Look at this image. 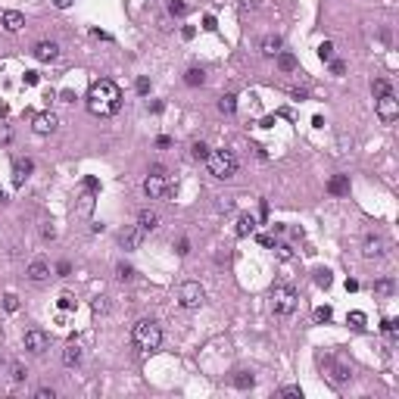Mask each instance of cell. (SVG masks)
<instances>
[{
    "label": "cell",
    "mask_w": 399,
    "mask_h": 399,
    "mask_svg": "<svg viewBox=\"0 0 399 399\" xmlns=\"http://www.w3.org/2000/svg\"><path fill=\"white\" fill-rule=\"evenodd\" d=\"M9 140H13V128L6 122H0V144H9Z\"/></svg>",
    "instance_id": "39"
},
{
    "label": "cell",
    "mask_w": 399,
    "mask_h": 399,
    "mask_svg": "<svg viewBox=\"0 0 399 399\" xmlns=\"http://www.w3.org/2000/svg\"><path fill=\"white\" fill-rule=\"evenodd\" d=\"M240 13H253V9H259L262 6V0H240Z\"/></svg>",
    "instance_id": "37"
},
{
    "label": "cell",
    "mask_w": 399,
    "mask_h": 399,
    "mask_svg": "<svg viewBox=\"0 0 399 399\" xmlns=\"http://www.w3.org/2000/svg\"><path fill=\"white\" fill-rule=\"evenodd\" d=\"M81 359H85V349H81V346L75 343V340H72V343H69V346L63 349V365H66V368H78V365H81Z\"/></svg>",
    "instance_id": "13"
},
{
    "label": "cell",
    "mask_w": 399,
    "mask_h": 399,
    "mask_svg": "<svg viewBox=\"0 0 399 399\" xmlns=\"http://www.w3.org/2000/svg\"><path fill=\"white\" fill-rule=\"evenodd\" d=\"M218 112L234 115V112H237V97H234V94H221V97H218Z\"/></svg>",
    "instance_id": "20"
},
{
    "label": "cell",
    "mask_w": 399,
    "mask_h": 399,
    "mask_svg": "<svg viewBox=\"0 0 399 399\" xmlns=\"http://www.w3.org/2000/svg\"><path fill=\"white\" fill-rule=\"evenodd\" d=\"M228 209H234V200H218V212H228Z\"/></svg>",
    "instance_id": "55"
},
{
    "label": "cell",
    "mask_w": 399,
    "mask_h": 399,
    "mask_svg": "<svg viewBox=\"0 0 399 399\" xmlns=\"http://www.w3.org/2000/svg\"><path fill=\"white\" fill-rule=\"evenodd\" d=\"M3 309L6 312H19V297H16V293H6V297H3Z\"/></svg>",
    "instance_id": "36"
},
{
    "label": "cell",
    "mask_w": 399,
    "mask_h": 399,
    "mask_svg": "<svg viewBox=\"0 0 399 399\" xmlns=\"http://www.w3.org/2000/svg\"><path fill=\"white\" fill-rule=\"evenodd\" d=\"M31 53H34V60H38V63H53L56 56H60V47H56L53 41H38Z\"/></svg>",
    "instance_id": "11"
},
{
    "label": "cell",
    "mask_w": 399,
    "mask_h": 399,
    "mask_svg": "<svg viewBox=\"0 0 399 399\" xmlns=\"http://www.w3.org/2000/svg\"><path fill=\"white\" fill-rule=\"evenodd\" d=\"M22 346H25L31 356H44L47 349H50V334H44L41 327H31V331L22 334Z\"/></svg>",
    "instance_id": "6"
},
{
    "label": "cell",
    "mask_w": 399,
    "mask_h": 399,
    "mask_svg": "<svg viewBox=\"0 0 399 399\" xmlns=\"http://www.w3.org/2000/svg\"><path fill=\"white\" fill-rule=\"evenodd\" d=\"M169 13L172 16H184L187 13V3H184V0H169Z\"/></svg>",
    "instance_id": "35"
},
{
    "label": "cell",
    "mask_w": 399,
    "mask_h": 399,
    "mask_svg": "<svg viewBox=\"0 0 399 399\" xmlns=\"http://www.w3.org/2000/svg\"><path fill=\"white\" fill-rule=\"evenodd\" d=\"M331 384H343V381H349V368H343V365H331Z\"/></svg>",
    "instance_id": "27"
},
{
    "label": "cell",
    "mask_w": 399,
    "mask_h": 399,
    "mask_svg": "<svg viewBox=\"0 0 399 399\" xmlns=\"http://www.w3.org/2000/svg\"><path fill=\"white\" fill-rule=\"evenodd\" d=\"M122 106V91L115 81L109 78H100L94 81L91 91H88V109L91 115H100V119H106V115H115Z\"/></svg>",
    "instance_id": "1"
},
{
    "label": "cell",
    "mask_w": 399,
    "mask_h": 399,
    "mask_svg": "<svg viewBox=\"0 0 399 399\" xmlns=\"http://www.w3.org/2000/svg\"><path fill=\"white\" fill-rule=\"evenodd\" d=\"M134 88H137V94H150V78H147V75H140Z\"/></svg>",
    "instance_id": "43"
},
{
    "label": "cell",
    "mask_w": 399,
    "mask_h": 399,
    "mask_svg": "<svg viewBox=\"0 0 399 399\" xmlns=\"http://www.w3.org/2000/svg\"><path fill=\"white\" fill-rule=\"evenodd\" d=\"M315 284H318V287H324V290H327V287L334 284V275L327 272V268H318V272H315Z\"/></svg>",
    "instance_id": "31"
},
{
    "label": "cell",
    "mask_w": 399,
    "mask_h": 399,
    "mask_svg": "<svg viewBox=\"0 0 399 399\" xmlns=\"http://www.w3.org/2000/svg\"><path fill=\"white\" fill-rule=\"evenodd\" d=\"M275 253H278V259H284V262H287L290 256H293V250H290L287 243H278V246H275Z\"/></svg>",
    "instance_id": "41"
},
{
    "label": "cell",
    "mask_w": 399,
    "mask_h": 399,
    "mask_svg": "<svg viewBox=\"0 0 399 399\" xmlns=\"http://www.w3.org/2000/svg\"><path fill=\"white\" fill-rule=\"evenodd\" d=\"M187 253H191V240L181 237V240H178V256H187Z\"/></svg>",
    "instance_id": "47"
},
{
    "label": "cell",
    "mask_w": 399,
    "mask_h": 399,
    "mask_svg": "<svg viewBox=\"0 0 399 399\" xmlns=\"http://www.w3.org/2000/svg\"><path fill=\"white\" fill-rule=\"evenodd\" d=\"M381 331H384V334H396V321H393V318H384V321H381Z\"/></svg>",
    "instance_id": "44"
},
{
    "label": "cell",
    "mask_w": 399,
    "mask_h": 399,
    "mask_svg": "<svg viewBox=\"0 0 399 399\" xmlns=\"http://www.w3.org/2000/svg\"><path fill=\"white\" fill-rule=\"evenodd\" d=\"M60 309H63V312H72V309H75V297L63 293V297H60Z\"/></svg>",
    "instance_id": "40"
},
{
    "label": "cell",
    "mask_w": 399,
    "mask_h": 399,
    "mask_svg": "<svg viewBox=\"0 0 399 399\" xmlns=\"http://www.w3.org/2000/svg\"><path fill=\"white\" fill-rule=\"evenodd\" d=\"M3 362H6V359H3V353H0V365H3Z\"/></svg>",
    "instance_id": "59"
},
{
    "label": "cell",
    "mask_w": 399,
    "mask_h": 399,
    "mask_svg": "<svg viewBox=\"0 0 399 399\" xmlns=\"http://www.w3.org/2000/svg\"><path fill=\"white\" fill-rule=\"evenodd\" d=\"M131 340H134L137 349H144V353H156V349L162 346V327H159V321L140 318V321L131 327Z\"/></svg>",
    "instance_id": "2"
},
{
    "label": "cell",
    "mask_w": 399,
    "mask_h": 399,
    "mask_svg": "<svg viewBox=\"0 0 399 399\" xmlns=\"http://www.w3.org/2000/svg\"><path fill=\"white\" fill-rule=\"evenodd\" d=\"M41 234H44V237H47V240H53V237H56V231H53V228H50V225H47V228H44V231H41Z\"/></svg>",
    "instance_id": "57"
},
{
    "label": "cell",
    "mask_w": 399,
    "mask_h": 399,
    "mask_svg": "<svg viewBox=\"0 0 399 399\" xmlns=\"http://www.w3.org/2000/svg\"><path fill=\"white\" fill-rule=\"evenodd\" d=\"M378 119L384 125H393L399 119V100L396 94H387V97H378Z\"/></svg>",
    "instance_id": "8"
},
{
    "label": "cell",
    "mask_w": 399,
    "mask_h": 399,
    "mask_svg": "<svg viewBox=\"0 0 399 399\" xmlns=\"http://www.w3.org/2000/svg\"><path fill=\"white\" fill-rule=\"evenodd\" d=\"M203 28H206V31H215V28H218L215 16H206V19H203Z\"/></svg>",
    "instance_id": "48"
},
{
    "label": "cell",
    "mask_w": 399,
    "mask_h": 399,
    "mask_svg": "<svg viewBox=\"0 0 399 399\" xmlns=\"http://www.w3.org/2000/svg\"><path fill=\"white\" fill-rule=\"evenodd\" d=\"M9 378H13V384H22V381L28 378V371H25V368H22L19 362H16V365H13V374H9Z\"/></svg>",
    "instance_id": "38"
},
{
    "label": "cell",
    "mask_w": 399,
    "mask_h": 399,
    "mask_svg": "<svg viewBox=\"0 0 399 399\" xmlns=\"http://www.w3.org/2000/svg\"><path fill=\"white\" fill-rule=\"evenodd\" d=\"M371 91H374V97H387V94H393V88H390V81H387V78H378L371 85Z\"/></svg>",
    "instance_id": "30"
},
{
    "label": "cell",
    "mask_w": 399,
    "mask_h": 399,
    "mask_svg": "<svg viewBox=\"0 0 399 399\" xmlns=\"http://www.w3.org/2000/svg\"><path fill=\"white\" fill-rule=\"evenodd\" d=\"M115 278H119L122 284H128V281H134V268L128 262H119V265H115Z\"/></svg>",
    "instance_id": "26"
},
{
    "label": "cell",
    "mask_w": 399,
    "mask_h": 399,
    "mask_svg": "<svg viewBox=\"0 0 399 399\" xmlns=\"http://www.w3.org/2000/svg\"><path fill=\"white\" fill-rule=\"evenodd\" d=\"M144 194L150 200H162L169 194V181H166V172H150L147 181H144Z\"/></svg>",
    "instance_id": "7"
},
{
    "label": "cell",
    "mask_w": 399,
    "mask_h": 399,
    "mask_svg": "<svg viewBox=\"0 0 399 399\" xmlns=\"http://www.w3.org/2000/svg\"><path fill=\"white\" fill-rule=\"evenodd\" d=\"M156 147H159V150H166V147H172V137H166V134H159V137H156Z\"/></svg>",
    "instance_id": "51"
},
{
    "label": "cell",
    "mask_w": 399,
    "mask_h": 399,
    "mask_svg": "<svg viewBox=\"0 0 399 399\" xmlns=\"http://www.w3.org/2000/svg\"><path fill=\"white\" fill-rule=\"evenodd\" d=\"M140 240H144V231H140L137 225H131V228H122V234H119V246H122V250H128V253H131V250H137V246H140Z\"/></svg>",
    "instance_id": "10"
},
{
    "label": "cell",
    "mask_w": 399,
    "mask_h": 399,
    "mask_svg": "<svg viewBox=\"0 0 399 399\" xmlns=\"http://www.w3.org/2000/svg\"><path fill=\"white\" fill-rule=\"evenodd\" d=\"M28 281H34V284H41V281H47V278H50V265H47L44 259H34L31 265H28Z\"/></svg>",
    "instance_id": "14"
},
{
    "label": "cell",
    "mask_w": 399,
    "mask_h": 399,
    "mask_svg": "<svg viewBox=\"0 0 399 399\" xmlns=\"http://www.w3.org/2000/svg\"><path fill=\"white\" fill-rule=\"evenodd\" d=\"M56 275H60V278H69V275H72V265H69V262H60V265H56Z\"/></svg>",
    "instance_id": "45"
},
{
    "label": "cell",
    "mask_w": 399,
    "mask_h": 399,
    "mask_svg": "<svg viewBox=\"0 0 399 399\" xmlns=\"http://www.w3.org/2000/svg\"><path fill=\"white\" fill-rule=\"evenodd\" d=\"M194 34H197V28H194V25H184V28H181V38H184V41H191Z\"/></svg>",
    "instance_id": "52"
},
{
    "label": "cell",
    "mask_w": 399,
    "mask_h": 399,
    "mask_svg": "<svg viewBox=\"0 0 399 399\" xmlns=\"http://www.w3.org/2000/svg\"><path fill=\"white\" fill-rule=\"evenodd\" d=\"M297 302H299V297L290 284H278L272 290V312L278 318H290V315L297 312Z\"/></svg>",
    "instance_id": "4"
},
{
    "label": "cell",
    "mask_w": 399,
    "mask_h": 399,
    "mask_svg": "<svg viewBox=\"0 0 399 399\" xmlns=\"http://www.w3.org/2000/svg\"><path fill=\"white\" fill-rule=\"evenodd\" d=\"M206 166H209V175H215V178H231L234 172H237V156L231 153V150H209L206 156Z\"/></svg>",
    "instance_id": "3"
},
{
    "label": "cell",
    "mask_w": 399,
    "mask_h": 399,
    "mask_svg": "<svg viewBox=\"0 0 399 399\" xmlns=\"http://www.w3.org/2000/svg\"><path fill=\"white\" fill-rule=\"evenodd\" d=\"M253 231H256V218L253 215H240L237 218V237H250Z\"/></svg>",
    "instance_id": "22"
},
{
    "label": "cell",
    "mask_w": 399,
    "mask_h": 399,
    "mask_svg": "<svg viewBox=\"0 0 399 399\" xmlns=\"http://www.w3.org/2000/svg\"><path fill=\"white\" fill-rule=\"evenodd\" d=\"M178 302L184 309H200L206 302V290L200 281H184V284L178 287Z\"/></svg>",
    "instance_id": "5"
},
{
    "label": "cell",
    "mask_w": 399,
    "mask_h": 399,
    "mask_svg": "<svg viewBox=\"0 0 399 399\" xmlns=\"http://www.w3.org/2000/svg\"><path fill=\"white\" fill-rule=\"evenodd\" d=\"M327 194L346 197V194H349V175H334V178L327 181Z\"/></svg>",
    "instance_id": "18"
},
{
    "label": "cell",
    "mask_w": 399,
    "mask_h": 399,
    "mask_svg": "<svg viewBox=\"0 0 399 399\" xmlns=\"http://www.w3.org/2000/svg\"><path fill=\"white\" fill-rule=\"evenodd\" d=\"M278 396H299L302 399V390H299V387H281Z\"/></svg>",
    "instance_id": "42"
},
{
    "label": "cell",
    "mask_w": 399,
    "mask_h": 399,
    "mask_svg": "<svg viewBox=\"0 0 399 399\" xmlns=\"http://www.w3.org/2000/svg\"><path fill=\"white\" fill-rule=\"evenodd\" d=\"M384 253V237L381 234H368L365 243H362V256L365 259H374V256H381Z\"/></svg>",
    "instance_id": "12"
},
{
    "label": "cell",
    "mask_w": 399,
    "mask_h": 399,
    "mask_svg": "<svg viewBox=\"0 0 399 399\" xmlns=\"http://www.w3.org/2000/svg\"><path fill=\"white\" fill-rule=\"evenodd\" d=\"M231 384L237 387V390H250V387L256 384V378L250 371H234V378H231Z\"/></svg>",
    "instance_id": "21"
},
{
    "label": "cell",
    "mask_w": 399,
    "mask_h": 399,
    "mask_svg": "<svg viewBox=\"0 0 399 399\" xmlns=\"http://www.w3.org/2000/svg\"><path fill=\"white\" fill-rule=\"evenodd\" d=\"M53 6L56 9H69V6H72V0H53Z\"/></svg>",
    "instance_id": "56"
},
{
    "label": "cell",
    "mask_w": 399,
    "mask_h": 399,
    "mask_svg": "<svg viewBox=\"0 0 399 399\" xmlns=\"http://www.w3.org/2000/svg\"><path fill=\"white\" fill-rule=\"evenodd\" d=\"M38 81H41V75L34 72V69H31V72H25V85H28V88H34V85H38Z\"/></svg>",
    "instance_id": "46"
},
{
    "label": "cell",
    "mask_w": 399,
    "mask_h": 399,
    "mask_svg": "<svg viewBox=\"0 0 399 399\" xmlns=\"http://www.w3.org/2000/svg\"><path fill=\"white\" fill-rule=\"evenodd\" d=\"M184 85H191V88L206 85V72H203V69H187V72H184Z\"/></svg>",
    "instance_id": "23"
},
{
    "label": "cell",
    "mask_w": 399,
    "mask_h": 399,
    "mask_svg": "<svg viewBox=\"0 0 399 399\" xmlns=\"http://www.w3.org/2000/svg\"><path fill=\"white\" fill-rule=\"evenodd\" d=\"M318 56H321V63H331V60H337V56H334V44H331V41L318 44Z\"/></svg>",
    "instance_id": "34"
},
{
    "label": "cell",
    "mask_w": 399,
    "mask_h": 399,
    "mask_svg": "<svg viewBox=\"0 0 399 399\" xmlns=\"http://www.w3.org/2000/svg\"><path fill=\"white\" fill-rule=\"evenodd\" d=\"M56 125H60V115L56 112H38L34 115V122H31V128H34V134H53L56 131Z\"/></svg>",
    "instance_id": "9"
},
{
    "label": "cell",
    "mask_w": 399,
    "mask_h": 399,
    "mask_svg": "<svg viewBox=\"0 0 399 399\" xmlns=\"http://www.w3.org/2000/svg\"><path fill=\"white\" fill-rule=\"evenodd\" d=\"M3 200H6V194H3V191H0V203H3Z\"/></svg>",
    "instance_id": "58"
},
{
    "label": "cell",
    "mask_w": 399,
    "mask_h": 399,
    "mask_svg": "<svg viewBox=\"0 0 399 399\" xmlns=\"http://www.w3.org/2000/svg\"><path fill=\"white\" fill-rule=\"evenodd\" d=\"M91 309H94V315H106L109 312V297H94Z\"/></svg>",
    "instance_id": "32"
},
{
    "label": "cell",
    "mask_w": 399,
    "mask_h": 399,
    "mask_svg": "<svg viewBox=\"0 0 399 399\" xmlns=\"http://www.w3.org/2000/svg\"><path fill=\"white\" fill-rule=\"evenodd\" d=\"M312 318L318 321V324H327V321L334 318V309H331V306H318V309L312 312Z\"/></svg>",
    "instance_id": "29"
},
{
    "label": "cell",
    "mask_w": 399,
    "mask_h": 399,
    "mask_svg": "<svg viewBox=\"0 0 399 399\" xmlns=\"http://www.w3.org/2000/svg\"><path fill=\"white\" fill-rule=\"evenodd\" d=\"M256 240H259L262 246H275V237H272V234H259V237H256Z\"/></svg>",
    "instance_id": "54"
},
{
    "label": "cell",
    "mask_w": 399,
    "mask_h": 399,
    "mask_svg": "<svg viewBox=\"0 0 399 399\" xmlns=\"http://www.w3.org/2000/svg\"><path fill=\"white\" fill-rule=\"evenodd\" d=\"M393 290H396V284H393L390 278H384V281L374 284V293H378V297H393Z\"/></svg>",
    "instance_id": "28"
},
{
    "label": "cell",
    "mask_w": 399,
    "mask_h": 399,
    "mask_svg": "<svg viewBox=\"0 0 399 399\" xmlns=\"http://www.w3.org/2000/svg\"><path fill=\"white\" fill-rule=\"evenodd\" d=\"M331 72H334V75H343V72H346V66L340 63V60H331Z\"/></svg>",
    "instance_id": "49"
},
{
    "label": "cell",
    "mask_w": 399,
    "mask_h": 399,
    "mask_svg": "<svg viewBox=\"0 0 399 399\" xmlns=\"http://www.w3.org/2000/svg\"><path fill=\"white\" fill-rule=\"evenodd\" d=\"M191 156H194L197 162H206V156H209V147L203 144V140H197V144L191 147Z\"/></svg>",
    "instance_id": "33"
},
{
    "label": "cell",
    "mask_w": 399,
    "mask_h": 399,
    "mask_svg": "<svg viewBox=\"0 0 399 399\" xmlns=\"http://www.w3.org/2000/svg\"><path fill=\"white\" fill-rule=\"evenodd\" d=\"M0 25H3L6 31H19L22 25H25V16L16 13V9H6V13L0 16Z\"/></svg>",
    "instance_id": "17"
},
{
    "label": "cell",
    "mask_w": 399,
    "mask_h": 399,
    "mask_svg": "<svg viewBox=\"0 0 399 399\" xmlns=\"http://www.w3.org/2000/svg\"><path fill=\"white\" fill-rule=\"evenodd\" d=\"M278 69H281V72H293V69H297V56L287 53V50H281L278 53Z\"/></svg>",
    "instance_id": "24"
},
{
    "label": "cell",
    "mask_w": 399,
    "mask_h": 399,
    "mask_svg": "<svg viewBox=\"0 0 399 399\" xmlns=\"http://www.w3.org/2000/svg\"><path fill=\"white\" fill-rule=\"evenodd\" d=\"M31 169H34L31 159H16V166H13V184H16V187L25 184V178L31 175Z\"/></svg>",
    "instance_id": "16"
},
{
    "label": "cell",
    "mask_w": 399,
    "mask_h": 399,
    "mask_svg": "<svg viewBox=\"0 0 399 399\" xmlns=\"http://www.w3.org/2000/svg\"><path fill=\"white\" fill-rule=\"evenodd\" d=\"M137 228L140 231H156L159 228V212H153V209H140L137 212Z\"/></svg>",
    "instance_id": "15"
},
{
    "label": "cell",
    "mask_w": 399,
    "mask_h": 399,
    "mask_svg": "<svg viewBox=\"0 0 399 399\" xmlns=\"http://www.w3.org/2000/svg\"><path fill=\"white\" fill-rule=\"evenodd\" d=\"M34 396H38V399H56V393H53V390H47V387H41V390L34 393Z\"/></svg>",
    "instance_id": "50"
},
{
    "label": "cell",
    "mask_w": 399,
    "mask_h": 399,
    "mask_svg": "<svg viewBox=\"0 0 399 399\" xmlns=\"http://www.w3.org/2000/svg\"><path fill=\"white\" fill-rule=\"evenodd\" d=\"M281 47H284V41H281L278 34H268V38L262 41V56H278Z\"/></svg>",
    "instance_id": "19"
},
{
    "label": "cell",
    "mask_w": 399,
    "mask_h": 399,
    "mask_svg": "<svg viewBox=\"0 0 399 399\" xmlns=\"http://www.w3.org/2000/svg\"><path fill=\"white\" fill-rule=\"evenodd\" d=\"M85 187H88V191H94V194H97V191H100V181H97V178H85Z\"/></svg>",
    "instance_id": "53"
},
{
    "label": "cell",
    "mask_w": 399,
    "mask_h": 399,
    "mask_svg": "<svg viewBox=\"0 0 399 399\" xmlns=\"http://www.w3.org/2000/svg\"><path fill=\"white\" fill-rule=\"evenodd\" d=\"M365 321H368V318H365V312H359V309L346 315V324L353 327V331H365Z\"/></svg>",
    "instance_id": "25"
}]
</instances>
